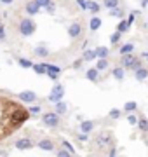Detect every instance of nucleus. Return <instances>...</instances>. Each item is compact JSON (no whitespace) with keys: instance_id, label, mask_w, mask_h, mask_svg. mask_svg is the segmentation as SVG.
Wrapping results in <instances>:
<instances>
[{"instance_id":"obj_1","label":"nucleus","mask_w":148,"mask_h":157,"mask_svg":"<svg viewBox=\"0 0 148 157\" xmlns=\"http://www.w3.org/2000/svg\"><path fill=\"white\" fill-rule=\"evenodd\" d=\"M30 117V112L26 108H23L21 105H17L16 108H12V112L7 115V122L12 129H17L21 124H24Z\"/></svg>"},{"instance_id":"obj_2","label":"nucleus","mask_w":148,"mask_h":157,"mask_svg":"<svg viewBox=\"0 0 148 157\" xmlns=\"http://www.w3.org/2000/svg\"><path fill=\"white\" fill-rule=\"evenodd\" d=\"M35 30H37V25H35L33 19L24 17V19L19 21V33L23 35V37H30V35H33Z\"/></svg>"},{"instance_id":"obj_3","label":"nucleus","mask_w":148,"mask_h":157,"mask_svg":"<svg viewBox=\"0 0 148 157\" xmlns=\"http://www.w3.org/2000/svg\"><path fill=\"white\" fill-rule=\"evenodd\" d=\"M42 122L46 124L47 128H57V124H59V115L54 112H46L42 115Z\"/></svg>"},{"instance_id":"obj_4","label":"nucleus","mask_w":148,"mask_h":157,"mask_svg":"<svg viewBox=\"0 0 148 157\" xmlns=\"http://www.w3.org/2000/svg\"><path fill=\"white\" fill-rule=\"evenodd\" d=\"M63 96H65V87H63L61 84H56L54 87H52L51 94H49V101H52V103H57V101L63 100Z\"/></svg>"},{"instance_id":"obj_5","label":"nucleus","mask_w":148,"mask_h":157,"mask_svg":"<svg viewBox=\"0 0 148 157\" xmlns=\"http://www.w3.org/2000/svg\"><path fill=\"white\" fill-rule=\"evenodd\" d=\"M44 65H46V75L51 78V80L56 82L57 75H59V72H61V68L57 67V65H51V63H44Z\"/></svg>"},{"instance_id":"obj_6","label":"nucleus","mask_w":148,"mask_h":157,"mask_svg":"<svg viewBox=\"0 0 148 157\" xmlns=\"http://www.w3.org/2000/svg\"><path fill=\"white\" fill-rule=\"evenodd\" d=\"M16 148L17 150H30V148H33V141L30 138H19V140H16Z\"/></svg>"},{"instance_id":"obj_7","label":"nucleus","mask_w":148,"mask_h":157,"mask_svg":"<svg viewBox=\"0 0 148 157\" xmlns=\"http://www.w3.org/2000/svg\"><path fill=\"white\" fill-rule=\"evenodd\" d=\"M17 98L21 101H24V103H33V101L37 100V94H35L33 91H23V93L17 94Z\"/></svg>"},{"instance_id":"obj_8","label":"nucleus","mask_w":148,"mask_h":157,"mask_svg":"<svg viewBox=\"0 0 148 157\" xmlns=\"http://www.w3.org/2000/svg\"><path fill=\"white\" fill-rule=\"evenodd\" d=\"M80 33H82V26H80L79 23H72L70 28H68V35L72 37V39H77Z\"/></svg>"},{"instance_id":"obj_9","label":"nucleus","mask_w":148,"mask_h":157,"mask_svg":"<svg viewBox=\"0 0 148 157\" xmlns=\"http://www.w3.org/2000/svg\"><path fill=\"white\" fill-rule=\"evenodd\" d=\"M24 11L28 12V16H35V14H39V11H40V7L35 4V0H30L28 4L24 6Z\"/></svg>"},{"instance_id":"obj_10","label":"nucleus","mask_w":148,"mask_h":157,"mask_svg":"<svg viewBox=\"0 0 148 157\" xmlns=\"http://www.w3.org/2000/svg\"><path fill=\"white\" fill-rule=\"evenodd\" d=\"M39 148H42L46 152H51V150H54V141L49 140V138H44V140L39 141Z\"/></svg>"},{"instance_id":"obj_11","label":"nucleus","mask_w":148,"mask_h":157,"mask_svg":"<svg viewBox=\"0 0 148 157\" xmlns=\"http://www.w3.org/2000/svg\"><path fill=\"white\" fill-rule=\"evenodd\" d=\"M80 129H82L84 135H89L92 129H94V122H92V121H84V122L80 124Z\"/></svg>"},{"instance_id":"obj_12","label":"nucleus","mask_w":148,"mask_h":157,"mask_svg":"<svg viewBox=\"0 0 148 157\" xmlns=\"http://www.w3.org/2000/svg\"><path fill=\"white\" fill-rule=\"evenodd\" d=\"M136 56H132V54H125L122 56V68H131V65L134 63Z\"/></svg>"},{"instance_id":"obj_13","label":"nucleus","mask_w":148,"mask_h":157,"mask_svg":"<svg viewBox=\"0 0 148 157\" xmlns=\"http://www.w3.org/2000/svg\"><path fill=\"white\" fill-rule=\"evenodd\" d=\"M96 58H99V59H106V56H108V47H105V45H101V47H96Z\"/></svg>"},{"instance_id":"obj_14","label":"nucleus","mask_w":148,"mask_h":157,"mask_svg":"<svg viewBox=\"0 0 148 157\" xmlns=\"http://www.w3.org/2000/svg\"><path fill=\"white\" fill-rule=\"evenodd\" d=\"M86 77L91 80V82H98V78H99V72H98L96 68H89L86 73Z\"/></svg>"},{"instance_id":"obj_15","label":"nucleus","mask_w":148,"mask_h":157,"mask_svg":"<svg viewBox=\"0 0 148 157\" xmlns=\"http://www.w3.org/2000/svg\"><path fill=\"white\" fill-rule=\"evenodd\" d=\"M82 59H84V61H92V59H96V51L94 49H86L84 54H82Z\"/></svg>"},{"instance_id":"obj_16","label":"nucleus","mask_w":148,"mask_h":157,"mask_svg":"<svg viewBox=\"0 0 148 157\" xmlns=\"http://www.w3.org/2000/svg\"><path fill=\"white\" fill-rule=\"evenodd\" d=\"M112 75H113L117 80H124V75H125V70L122 67H117V68H113L112 70Z\"/></svg>"},{"instance_id":"obj_17","label":"nucleus","mask_w":148,"mask_h":157,"mask_svg":"<svg viewBox=\"0 0 148 157\" xmlns=\"http://www.w3.org/2000/svg\"><path fill=\"white\" fill-rule=\"evenodd\" d=\"M33 52H35V56H39V58L49 56V51H47V47H44V45H39V47L33 51Z\"/></svg>"},{"instance_id":"obj_18","label":"nucleus","mask_w":148,"mask_h":157,"mask_svg":"<svg viewBox=\"0 0 148 157\" xmlns=\"http://www.w3.org/2000/svg\"><path fill=\"white\" fill-rule=\"evenodd\" d=\"M138 128L141 129L143 133H148V121H146V117H139L138 119Z\"/></svg>"},{"instance_id":"obj_19","label":"nucleus","mask_w":148,"mask_h":157,"mask_svg":"<svg viewBox=\"0 0 148 157\" xmlns=\"http://www.w3.org/2000/svg\"><path fill=\"white\" fill-rule=\"evenodd\" d=\"M132 49H134V45H132L131 42H129V44H124V45H122L119 52L122 54V56H125V54H131V52H132Z\"/></svg>"},{"instance_id":"obj_20","label":"nucleus","mask_w":148,"mask_h":157,"mask_svg":"<svg viewBox=\"0 0 148 157\" xmlns=\"http://www.w3.org/2000/svg\"><path fill=\"white\" fill-rule=\"evenodd\" d=\"M129 28H131V25L125 21V19H122V21L119 23V26H117V32H119V33H125Z\"/></svg>"},{"instance_id":"obj_21","label":"nucleus","mask_w":148,"mask_h":157,"mask_svg":"<svg viewBox=\"0 0 148 157\" xmlns=\"http://www.w3.org/2000/svg\"><path fill=\"white\" fill-rule=\"evenodd\" d=\"M33 72L35 73H39V75H44V73H46V65H44V63H33Z\"/></svg>"},{"instance_id":"obj_22","label":"nucleus","mask_w":148,"mask_h":157,"mask_svg":"<svg viewBox=\"0 0 148 157\" xmlns=\"http://www.w3.org/2000/svg\"><path fill=\"white\" fill-rule=\"evenodd\" d=\"M56 105V112L57 115H63V113H66V103H63V101H57V103H54Z\"/></svg>"},{"instance_id":"obj_23","label":"nucleus","mask_w":148,"mask_h":157,"mask_svg":"<svg viewBox=\"0 0 148 157\" xmlns=\"http://www.w3.org/2000/svg\"><path fill=\"white\" fill-rule=\"evenodd\" d=\"M99 26H101V19H99V17H96V16H94V17H92V19H91V23H89V28H91L92 32H96V30L99 28Z\"/></svg>"},{"instance_id":"obj_24","label":"nucleus","mask_w":148,"mask_h":157,"mask_svg":"<svg viewBox=\"0 0 148 157\" xmlns=\"http://www.w3.org/2000/svg\"><path fill=\"white\" fill-rule=\"evenodd\" d=\"M148 77V70L146 68H139V70H136V78L138 80H145V78Z\"/></svg>"},{"instance_id":"obj_25","label":"nucleus","mask_w":148,"mask_h":157,"mask_svg":"<svg viewBox=\"0 0 148 157\" xmlns=\"http://www.w3.org/2000/svg\"><path fill=\"white\" fill-rule=\"evenodd\" d=\"M136 108H138L136 101H127V103L124 105V110H125V112H129V113H131V112H134Z\"/></svg>"},{"instance_id":"obj_26","label":"nucleus","mask_w":148,"mask_h":157,"mask_svg":"<svg viewBox=\"0 0 148 157\" xmlns=\"http://www.w3.org/2000/svg\"><path fill=\"white\" fill-rule=\"evenodd\" d=\"M17 63H19L23 68H31V67H33L31 59H26V58H19V59H17Z\"/></svg>"},{"instance_id":"obj_27","label":"nucleus","mask_w":148,"mask_h":157,"mask_svg":"<svg viewBox=\"0 0 148 157\" xmlns=\"http://www.w3.org/2000/svg\"><path fill=\"white\" fill-rule=\"evenodd\" d=\"M106 67H108V61H106V59H98V65H96V70H98V72L106 70Z\"/></svg>"},{"instance_id":"obj_28","label":"nucleus","mask_w":148,"mask_h":157,"mask_svg":"<svg viewBox=\"0 0 148 157\" xmlns=\"http://www.w3.org/2000/svg\"><path fill=\"white\" fill-rule=\"evenodd\" d=\"M103 4H105V7H108V9H115V7H119V0H105Z\"/></svg>"},{"instance_id":"obj_29","label":"nucleus","mask_w":148,"mask_h":157,"mask_svg":"<svg viewBox=\"0 0 148 157\" xmlns=\"http://www.w3.org/2000/svg\"><path fill=\"white\" fill-rule=\"evenodd\" d=\"M110 16L122 17V16H124V11H122V9H119V7H115V9H110Z\"/></svg>"},{"instance_id":"obj_30","label":"nucleus","mask_w":148,"mask_h":157,"mask_svg":"<svg viewBox=\"0 0 148 157\" xmlns=\"http://www.w3.org/2000/svg\"><path fill=\"white\" fill-rule=\"evenodd\" d=\"M63 147H65V150L68 152L70 155H72V154H75V148H73V147H72V143H70V141L63 140Z\"/></svg>"},{"instance_id":"obj_31","label":"nucleus","mask_w":148,"mask_h":157,"mask_svg":"<svg viewBox=\"0 0 148 157\" xmlns=\"http://www.w3.org/2000/svg\"><path fill=\"white\" fill-rule=\"evenodd\" d=\"M89 11L98 14V12H99V4H98V2H89Z\"/></svg>"},{"instance_id":"obj_32","label":"nucleus","mask_w":148,"mask_h":157,"mask_svg":"<svg viewBox=\"0 0 148 157\" xmlns=\"http://www.w3.org/2000/svg\"><path fill=\"white\" fill-rule=\"evenodd\" d=\"M52 0H35V4H37V6L40 7V9H42V7H44V9H46L47 6H49V4H51Z\"/></svg>"},{"instance_id":"obj_33","label":"nucleus","mask_w":148,"mask_h":157,"mask_svg":"<svg viewBox=\"0 0 148 157\" xmlns=\"http://www.w3.org/2000/svg\"><path fill=\"white\" fill-rule=\"evenodd\" d=\"M120 35H122V33H119V32L112 33V35H110V42H112V44H117V42L120 40Z\"/></svg>"},{"instance_id":"obj_34","label":"nucleus","mask_w":148,"mask_h":157,"mask_svg":"<svg viewBox=\"0 0 148 157\" xmlns=\"http://www.w3.org/2000/svg\"><path fill=\"white\" fill-rule=\"evenodd\" d=\"M77 4H79L80 9H84V11H89V2H87V0H77Z\"/></svg>"},{"instance_id":"obj_35","label":"nucleus","mask_w":148,"mask_h":157,"mask_svg":"<svg viewBox=\"0 0 148 157\" xmlns=\"http://www.w3.org/2000/svg\"><path fill=\"white\" fill-rule=\"evenodd\" d=\"M139 68H141V59H139V58H136V59H134V63L131 65V70H134V72H136V70H139Z\"/></svg>"},{"instance_id":"obj_36","label":"nucleus","mask_w":148,"mask_h":157,"mask_svg":"<svg viewBox=\"0 0 148 157\" xmlns=\"http://www.w3.org/2000/svg\"><path fill=\"white\" fill-rule=\"evenodd\" d=\"M127 122L131 124V126H134V124H138V117L132 115V113H129V115H127Z\"/></svg>"},{"instance_id":"obj_37","label":"nucleus","mask_w":148,"mask_h":157,"mask_svg":"<svg viewBox=\"0 0 148 157\" xmlns=\"http://www.w3.org/2000/svg\"><path fill=\"white\" fill-rule=\"evenodd\" d=\"M46 11L49 12V14H54V12H56V4H54V2H51V4L46 7Z\"/></svg>"},{"instance_id":"obj_38","label":"nucleus","mask_w":148,"mask_h":157,"mask_svg":"<svg viewBox=\"0 0 148 157\" xmlns=\"http://www.w3.org/2000/svg\"><path fill=\"white\" fill-rule=\"evenodd\" d=\"M108 115H110L112 119H119V117H120V110H115V108H113V110H110Z\"/></svg>"},{"instance_id":"obj_39","label":"nucleus","mask_w":148,"mask_h":157,"mask_svg":"<svg viewBox=\"0 0 148 157\" xmlns=\"http://www.w3.org/2000/svg\"><path fill=\"white\" fill-rule=\"evenodd\" d=\"M57 157H72V155H70L65 148H61V150H57Z\"/></svg>"},{"instance_id":"obj_40","label":"nucleus","mask_w":148,"mask_h":157,"mask_svg":"<svg viewBox=\"0 0 148 157\" xmlns=\"http://www.w3.org/2000/svg\"><path fill=\"white\" fill-rule=\"evenodd\" d=\"M6 39V26L0 23V40H4Z\"/></svg>"},{"instance_id":"obj_41","label":"nucleus","mask_w":148,"mask_h":157,"mask_svg":"<svg viewBox=\"0 0 148 157\" xmlns=\"http://www.w3.org/2000/svg\"><path fill=\"white\" fill-rule=\"evenodd\" d=\"M82 61H84V59H82V58H80V59H77V61H73V65H72V67H73L75 70H79V68L82 67Z\"/></svg>"},{"instance_id":"obj_42","label":"nucleus","mask_w":148,"mask_h":157,"mask_svg":"<svg viewBox=\"0 0 148 157\" xmlns=\"http://www.w3.org/2000/svg\"><path fill=\"white\" fill-rule=\"evenodd\" d=\"M28 112H30V113H39V112H40V107L33 105V107H30V108H28Z\"/></svg>"},{"instance_id":"obj_43","label":"nucleus","mask_w":148,"mask_h":157,"mask_svg":"<svg viewBox=\"0 0 148 157\" xmlns=\"http://www.w3.org/2000/svg\"><path fill=\"white\" fill-rule=\"evenodd\" d=\"M134 16H136V14H134V12H132V14H129V17H127V19H125V21L129 23V25H132V23H134Z\"/></svg>"},{"instance_id":"obj_44","label":"nucleus","mask_w":148,"mask_h":157,"mask_svg":"<svg viewBox=\"0 0 148 157\" xmlns=\"http://www.w3.org/2000/svg\"><path fill=\"white\" fill-rule=\"evenodd\" d=\"M117 155V150H115V148H110L108 150V157H115Z\"/></svg>"},{"instance_id":"obj_45","label":"nucleus","mask_w":148,"mask_h":157,"mask_svg":"<svg viewBox=\"0 0 148 157\" xmlns=\"http://www.w3.org/2000/svg\"><path fill=\"white\" fill-rule=\"evenodd\" d=\"M79 140L80 141H86L87 140V135H79Z\"/></svg>"},{"instance_id":"obj_46","label":"nucleus","mask_w":148,"mask_h":157,"mask_svg":"<svg viewBox=\"0 0 148 157\" xmlns=\"http://www.w3.org/2000/svg\"><path fill=\"white\" fill-rule=\"evenodd\" d=\"M0 157H7V152L6 150H0Z\"/></svg>"},{"instance_id":"obj_47","label":"nucleus","mask_w":148,"mask_h":157,"mask_svg":"<svg viewBox=\"0 0 148 157\" xmlns=\"http://www.w3.org/2000/svg\"><path fill=\"white\" fill-rule=\"evenodd\" d=\"M0 2H2V4H7V6H9V4H12V0H0Z\"/></svg>"},{"instance_id":"obj_48","label":"nucleus","mask_w":148,"mask_h":157,"mask_svg":"<svg viewBox=\"0 0 148 157\" xmlns=\"http://www.w3.org/2000/svg\"><path fill=\"white\" fill-rule=\"evenodd\" d=\"M141 6H143V7H146V6H148V0H141Z\"/></svg>"},{"instance_id":"obj_49","label":"nucleus","mask_w":148,"mask_h":157,"mask_svg":"<svg viewBox=\"0 0 148 157\" xmlns=\"http://www.w3.org/2000/svg\"><path fill=\"white\" fill-rule=\"evenodd\" d=\"M143 56H145V58H146V59H148V54H146V52H143Z\"/></svg>"},{"instance_id":"obj_50","label":"nucleus","mask_w":148,"mask_h":157,"mask_svg":"<svg viewBox=\"0 0 148 157\" xmlns=\"http://www.w3.org/2000/svg\"><path fill=\"white\" fill-rule=\"evenodd\" d=\"M146 54H148V52H146Z\"/></svg>"}]
</instances>
